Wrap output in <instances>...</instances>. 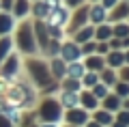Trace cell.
I'll list each match as a JSON object with an SVG mask.
<instances>
[{"label":"cell","mask_w":129,"mask_h":127,"mask_svg":"<svg viewBox=\"0 0 129 127\" xmlns=\"http://www.w3.org/2000/svg\"><path fill=\"white\" fill-rule=\"evenodd\" d=\"M120 108H123V110H129V97L120 99Z\"/></svg>","instance_id":"obj_41"},{"label":"cell","mask_w":129,"mask_h":127,"mask_svg":"<svg viewBox=\"0 0 129 127\" xmlns=\"http://www.w3.org/2000/svg\"><path fill=\"white\" fill-rule=\"evenodd\" d=\"M123 54H125V65H129V50H123Z\"/></svg>","instance_id":"obj_45"},{"label":"cell","mask_w":129,"mask_h":127,"mask_svg":"<svg viewBox=\"0 0 129 127\" xmlns=\"http://www.w3.org/2000/svg\"><path fill=\"white\" fill-rule=\"evenodd\" d=\"M84 127H101V125H99V123H97V121H92V118H90V121H88V123H86V125H84Z\"/></svg>","instance_id":"obj_42"},{"label":"cell","mask_w":129,"mask_h":127,"mask_svg":"<svg viewBox=\"0 0 129 127\" xmlns=\"http://www.w3.org/2000/svg\"><path fill=\"white\" fill-rule=\"evenodd\" d=\"M116 75H118V80H123V82H127V84H129V65L118 67V69H116Z\"/></svg>","instance_id":"obj_34"},{"label":"cell","mask_w":129,"mask_h":127,"mask_svg":"<svg viewBox=\"0 0 129 127\" xmlns=\"http://www.w3.org/2000/svg\"><path fill=\"white\" fill-rule=\"evenodd\" d=\"M78 95H80V106H82L84 110L92 112V110H97V108H99V99H97V97L92 95V91H88V88H82V91H80Z\"/></svg>","instance_id":"obj_10"},{"label":"cell","mask_w":129,"mask_h":127,"mask_svg":"<svg viewBox=\"0 0 129 127\" xmlns=\"http://www.w3.org/2000/svg\"><path fill=\"white\" fill-rule=\"evenodd\" d=\"M69 17H71V11L67 9L64 5H60V7H54V9L50 11V15L45 17V24H47V26L64 28L67 24H69Z\"/></svg>","instance_id":"obj_6"},{"label":"cell","mask_w":129,"mask_h":127,"mask_svg":"<svg viewBox=\"0 0 129 127\" xmlns=\"http://www.w3.org/2000/svg\"><path fill=\"white\" fill-rule=\"evenodd\" d=\"M80 82H82V88H92L97 82H99V73L97 71H86L80 78Z\"/></svg>","instance_id":"obj_27"},{"label":"cell","mask_w":129,"mask_h":127,"mask_svg":"<svg viewBox=\"0 0 129 127\" xmlns=\"http://www.w3.org/2000/svg\"><path fill=\"white\" fill-rule=\"evenodd\" d=\"M32 2H35V0H32Z\"/></svg>","instance_id":"obj_51"},{"label":"cell","mask_w":129,"mask_h":127,"mask_svg":"<svg viewBox=\"0 0 129 127\" xmlns=\"http://www.w3.org/2000/svg\"><path fill=\"white\" fill-rule=\"evenodd\" d=\"M62 121L64 125H73V127H84L88 121H90V112L84 110L82 106H75V108H69L62 112Z\"/></svg>","instance_id":"obj_4"},{"label":"cell","mask_w":129,"mask_h":127,"mask_svg":"<svg viewBox=\"0 0 129 127\" xmlns=\"http://www.w3.org/2000/svg\"><path fill=\"white\" fill-rule=\"evenodd\" d=\"M108 52H110V45H108V41H97L95 54H99V56H106Z\"/></svg>","instance_id":"obj_33"},{"label":"cell","mask_w":129,"mask_h":127,"mask_svg":"<svg viewBox=\"0 0 129 127\" xmlns=\"http://www.w3.org/2000/svg\"><path fill=\"white\" fill-rule=\"evenodd\" d=\"M103 22H108V9H103L99 2H90L88 5V24L97 26Z\"/></svg>","instance_id":"obj_9"},{"label":"cell","mask_w":129,"mask_h":127,"mask_svg":"<svg viewBox=\"0 0 129 127\" xmlns=\"http://www.w3.org/2000/svg\"><path fill=\"white\" fill-rule=\"evenodd\" d=\"M28 127H37V125H28Z\"/></svg>","instance_id":"obj_48"},{"label":"cell","mask_w":129,"mask_h":127,"mask_svg":"<svg viewBox=\"0 0 129 127\" xmlns=\"http://www.w3.org/2000/svg\"><path fill=\"white\" fill-rule=\"evenodd\" d=\"M17 47L22 54H35L39 50L37 47V39H35V30H32L30 22H22L17 28Z\"/></svg>","instance_id":"obj_3"},{"label":"cell","mask_w":129,"mask_h":127,"mask_svg":"<svg viewBox=\"0 0 129 127\" xmlns=\"http://www.w3.org/2000/svg\"><path fill=\"white\" fill-rule=\"evenodd\" d=\"M84 67H86V71H101L103 67H106V56H99V54H90V56H84L82 58Z\"/></svg>","instance_id":"obj_12"},{"label":"cell","mask_w":129,"mask_h":127,"mask_svg":"<svg viewBox=\"0 0 129 127\" xmlns=\"http://www.w3.org/2000/svg\"><path fill=\"white\" fill-rule=\"evenodd\" d=\"M84 73H86V67H84L82 60H73V63H67V78H75V80H80Z\"/></svg>","instance_id":"obj_21"},{"label":"cell","mask_w":129,"mask_h":127,"mask_svg":"<svg viewBox=\"0 0 129 127\" xmlns=\"http://www.w3.org/2000/svg\"><path fill=\"white\" fill-rule=\"evenodd\" d=\"M50 73H52V78H54L56 82H60L67 75V63H64L60 56H54V58L50 60Z\"/></svg>","instance_id":"obj_11"},{"label":"cell","mask_w":129,"mask_h":127,"mask_svg":"<svg viewBox=\"0 0 129 127\" xmlns=\"http://www.w3.org/2000/svg\"><path fill=\"white\" fill-rule=\"evenodd\" d=\"M92 35H95V26H92V24H86V26L78 28V30L71 35V39H73L78 45H82V43H86V41L92 39Z\"/></svg>","instance_id":"obj_13"},{"label":"cell","mask_w":129,"mask_h":127,"mask_svg":"<svg viewBox=\"0 0 129 127\" xmlns=\"http://www.w3.org/2000/svg\"><path fill=\"white\" fill-rule=\"evenodd\" d=\"M123 50H129V37H125V39H123Z\"/></svg>","instance_id":"obj_44"},{"label":"cell","mask_w":129,"mask_h":127,"mask_svg":"<svg viewBox=\"0 0 129 127\" xmlns=\"http://www.w3.org/2000/svg\"><path fill=\"white\" fill-rule=\"evenodd\" d=\"M129 17V2L127 0H118L110 11H108V22L116 24V22H125Z\"/></svg>","instance_id":"obj_8"},{"label":"cell","mask_w":129,"mask_h":127,"mask_svg":"<svg viewBox=\"0 0 129 127\" xmlns=\"http://www.w3.org/2000/svg\"><path fill=\"white\" fill-rule=\"evenodd\" d=\"M112 24L110 22H103V24H97L95 26V35H92V39L95 41H110L112 39Z\"/></svg>","instance_id":"obj_19"},{"label":"cell","mask_w":129,"mask_h":127,"mask_svg":"<svg viewBox=\"0 0 129 127\" xmlns=\"http://www.w3.org/2000/svg\"><path fill=\"white\" fill-rule=\"evenodd\" d=\"M125 65V54L123 50H110L106 54V67H112V69H118Z\"/></svg>","instance_id":"obj_18"},{"label":"cell","mask_w":129,"mask_h":127,"mask_svg":"<svg viewBox=\"0 0 129 127\" xmlns=\"http://www.w3.org/2000/svg\"><path fill=\"white\" fill-rule=\"evenodd\" d=\"M114 121H120V123H125V125H129V110L120 108L118 112H114Z\"/></svg>","instance_id":"obj_32"},{"label":"cell","mask_w":129,"mask_h":127,"mask_svg":"<svg viewBox=\"0 0 129 127\" xmlns=\"http://www.w3.org/2000/svg\"><path fill=\"white\" fill-rule=\"evenodd\" d=\"M19 71V56L17 54H9L5 58V69H2V73H5V78H13L17 75Z\"/></svg>","instance_id":"obj_16"},{"label":"cell","mask_w":129,"mask_h":127,"mask_svg":"<svg viewBox=\"0 0 129 127\" xmlns=\"http://www.w3.org/2000/svg\"><path fill=\"white\" fill-rule=\"evenodd\" d=\"M110 127H129V125H125V123H120V121H114Z\"/></svg>","instance_id":"obj_43"},{"label":"cell","mask_w":129,"mask_h":127,"mask_svg":"<svg viewBox=\"0 0 129 127\" xmlns=\"http://www.w3.org/2000/svg\"><path fill=\"white\" fill-rule=\"evenodd\" d=\"M50 5H47L45 0H35V5L30 7V13L35 15V19H43L45 22V17L50 15Z\"/></svg>","instance_id":"obj_20"},{"label":"cell","mask_w":129,"mask_h":127,"mask_svg":"<svg viewBox=\"0 0 129 127\" xmlns=\"http://www.w3.org/2000/svg\"><path fill=\"white\" fill-rule=\"evenodd\" d=\"M112 93L114 95H118L120 99H125V97H129V84L123 80H116V84L112 86Z\"/></svg>","instance_id":"obj_28"},{"label":"cell","mask_w":129,"mask_h":127,"mask_svg":"<svg viewBox=\"0 0 129 127\" xmlns=\"http://www.w3.org/2000/svg\"><path fill=\"white\" fill-rule=\"evenodd\" d=\"M26 69H28V73H30L32 84L37 88H45V86H50L52 82H54V78H52V73H50V63H45V60H41V58H28Z\"/></svg>","instance_id":"obj_1"},{"label":"cell","mask_w":129,"mask_h":127,"mask_svg":"<svg viewBox=\"0 0 129 127\" xmlns=\"http://www.w3.org/2000/svg\"><path fill=\"white\" fill-rule=\"evenodd\" d=\"M88 2H99V0H88Z\"/></svg>","instance_id":"obj_47"},{"label":"cell","mask_w":129,"mask_h":127,"mask_svg":"<svg viewBox=\"0 0 129 127\" xmlns=\"http://www.w3.org/2000/svg\"><path fill=\"white\" fill-rule=\"evenodd\" d=\"M13 2H15V0H2L0 5H2V9H5V11H9V9H13Z\"/></svg>","instance_id":"obj_38"},{"label":"cell","mask_w":129,"mask_h":127,"mask_svg":"<svg viewBox=\"0 0 129 127\" xmlns=\"http://www.w3.org/2000/svg\"><path fill=\"white\" fill-rule=\"evenodd\" d=\"M99 108L108 110V112H112V114L118 112V110H120V97H118V95H114V93L110 91L101 101H99Z\"/></svg>","instance_id":"obj_14"},{"label":"cell","mask_w":129,"mask_h":127,"mask_svg":"<svg viewBox=\"0 0 129 127\" xmlns=\"http://www.w3.org/2000/svg\"><path fill=\"white\" fill-rule=\"evenodd\" d=\"M64 127H73V125H64Z\"/></svg>","instance_id":"obj_49"},{"label":"cell","mask_w":129,"mask_h":127,"mask_svg":"<svg viewBox=\"0 0 129 127\" xmlns=\"http://www.w3.org/2000/svg\"><path fill=\"white\" fill-rule=\"evenodd\" d=\"M11 45H13V43H11V39H9L7 35L0 39V63H2V60L11 54Z\"/></svg>","instance_id":"obj_30"},{"label":"cell","mask_w":129,"mask_h":127,"mask_svg":"<svg viewBox=\"0 0 129 127\" xmlns=\"http://www.w3.org/2000/svg\"><path fill=\"white\" fill-rule=\"evenodd\" d=\"M11 30H13V17L5 11V13H0V35L5 37V35H9Z\"/></svg>","instance_id":"obj_25"},{"label":"cell","mask_w":129,"mask_h":127,"mask_svg":"<svg viewBox=\"0 0 129 127\" xmlns=\"http://www.w3.org/2000/svg\"><path fill=\"white\" fill-rule=\"evenodd\" d=\"M88 0H62V5L67 7L69 11H73V9H78V7H82V5H86Z\"/></svg>","instance_id":"obj_35"},{"label":"cell","mask_w":129,"mask_h":127,"mask_svg":"<svg viewBox=\"0 0 129 127\" xmlns=\"http://www.w3.org/2000/svg\"><path fill=\"white\" fill-rule=\"evenodd\" d=\"M116 2H118V0H99V5H101V7H103V9H108V11H110V9H112V7H114V5H116Z\"/></svg>","instance_id":"obj_37"},{"label":"cell","mask_w":129,"mask_h":127,"mask_svg":"<svg viewBox=\"0 0 129 127\" xmlns=\"http://www.w3.org/2000/svg\"><path fill=\"white\" fill-rule=\"evenodd\" d=\"M116 80H118V75H116V69L112 67H103L101 71H99V82H103V84H108V86H114Z\"/></svg>","instance_id":"obj_22"},{"label":"cell","mask_w":129,"mask_h":127,"mask_svg":"<svg viewBox=\"0 0 129 127\" xmlns=\"http://www.w3.org/2000/svg\"><path fill=\"white\" fill-rule=\"evenodd\" d=\"M13 13H15V17L24 19L30 13V0H15L13 2Z\"/></svg>","instance_id":"obj_24"},{"label":"cell","mask_w":129,"mask_h":127,"mask_svg":"<svg viewBox=\"0 0 129 127\" xmlns=\"http://www.w3.org/2000/svg\"><path fill=\"white\" fill-rule=\"evenodd\" d=\"M95 47H97V41H95V39H90V41H86V43H82V45H80V50H82V58H84V56L95 54Z\"/></svg>","instance_id":"obj_31"},{"label":"cell","mask_w":129,"mask_h":127,"mask_svg":"<svg viewBox=\"0 0 129 127\" xmlns=\"http://www.w3.org/2000/svg\"><path fill=\"white\" fill-rule=\"evenodd\" d=\"M60 91H71V93H80L82 91V82L75 80V78H67L64 75L60 80Z\"/></svg>","instance_id":"obj_23"},{"label":"cell","mask_w":129,"mask_h":127,"mask_svg":"<svg viewBox=\"0 0 129 127\" xmlns=\"http://www.w3.org/2000/svg\"><path fill=\"white\" fill-rule=\"evenodd\" d=\"M88 91H92V95H95V97H97V99L101 101V99H103V97H106V95H108V93H110V91H112V88H110V86H108V84H103V82H97L95 86H92V88H88Z\"/></svg>","instance_id":"obj_29"},{"label":"cell","mask_w":129,"mask_h":127,"mask_svg":"<svg viewBox=\"0 0 129 127\" xmlns=\"http://www.w3.org/2000/svg\"><path fill=\"white\" fill-rule=\"evenodd\" d=\"M62 110H69V108H75L80 106V95L78 93H71V91H60V97H58Z\"/></svg>","instance_id":"obj_17"},{"label":"cell","mask_w":129,"mask_h":127,"mask_svg":"<svg viewBox=\"0 0 129 127\" xmlns=\"http://www.w3.org/2000/svg\"><path fill=\"white\" fill-rule=\"evenodd\" d=\"M127 2H129V0H127Z\"/></svg>","instance_id":"obj_52"},{"label":"cell","mask_w":129,"mask_h":127,"mask_svg":"<svg viewBox=\"0 0 129 127\" xmlns=\"http://www.w3.org/2000/svg\"><path fill=\"white\" fill-rule=\"evenodd\" d=\"M108 45H110V50H123V39H118V37H112V39L108 41Z\"/></svg>","instance_id":"obj_36"},{"label":"cell","mask_w":129,"mask_h":127,"mask_svg":"<svg viewBox=\"0 0 129 127\" xmlns=\"http://www.w3.org/2000/svg\"><path fill=\"white\" fill-rule=\"evenodd\" d=\"M60 58L64 60V63H73V60H82V50H80V45L75 43L73 39H67L60 43Z\"/></svg>","instance_id":"obj_7"},{"label":"cell","mask_w":129,"mask_h":127,"mask_svg":"<svg viewBox=\"0 0 129 127\" xmlns=\"http://www.w3.org/2000/svg\"><path fill=\"white\" fill-rule=\"evenodd\" d=\"M112 35L118 37V39L129 37V22L125 19V22H116V24H112Z\"/></svg>","instance_id":"obj_26"},{"label":"cell","mask_w":129,"mask_h":127,"mask_svg":"<svg viewBox=\"0 0 129 127\" xmlns=\"http://www.w3.org/2000/svg\"><path fill=\"white\" fill-rule=\"evenodd\" d=\"M88 5H90V2H86V5H82V7H78V9L71 11L69 24H67V32H69V37L73 35L78 28H82V26L88 24Z\"/></svg>","instance_id":"obj_5"},{"label":"cell","mask_w":129,"mask_h":127,"mask_svg":"<svg viewBox=\"0 0 129 127\" xmlns=\"http://www.w3.org/2000/svg\"><path fill=\"white\" fill-rule=\"evenodd\" d=\"M62 106H60L58 97H45L41 99V106H39V118L43 123H60L62 121Z\"/></svg>","instance_id":"obj_2"},{"label":"cell","mask_w":129,"mask_h":127,"mask_svg":"<svg viewBox=\"0 0 129 127\" xmlns=\"http://www.w3.org/2000/svg\"><path fill=\"white\" fill-rule=\"evenodd\" d=\"M47 5H50V9H54V7H60L62 5V0H45Z\"/></svg>","instance_id":"obj_40"},{"label":"cell","mask_w":129,"mask_h":127,"mask_svg":"<svg viewBox=\"0 0 129 127\" xmlns=\"http://www.w3.org/2000/svg\"><path fill=\"white\" fill-rule=\"evenodd\" d=\"M0 127H13V125H11V121H9L7 116H2V114H0Z\"/></svg>","instance_id":"obj_39"},{"label":"cell","mask_w":129,"mask_h":127,"mask_svg":"<svg viewBox=\"0 0 129 127\" xmlns=\"http://www.w3.org/2000/svg\"><path fill=\"white\" fill-rule=\"evenodd\" d=\"M127 22H129V17H127Z\"/></svg>","instance_id":"obj_50"},{"label":"cell","mask_w":129,"mask_h":127,"mask_svg":"<svg viewBox=\"0 0 129 127\" xmlns=\"http://www.w3.org/2000/svg\"><path fill=\"white\" fill-rule=\"evenodd\" d=\"M41 127H58V123H43Z\"/></svg>","instance_id":"obj_46"},{"label":"cell","mask_w":129,"mask_h":127,"mask_svg":"<svg viewBox=\"0 0 129 127\" xmlns=\"http://www.w3.org/2000/svg\"><path fill=\"white\" fill-rule=\"evenodd\" d=\"M90 118H92V121H97L101 127H110L112 123H114V114L108 112V110H103V108L92 110V112H90Z\"/></svg>","instance_id":"obj_15"}]
</instances>
